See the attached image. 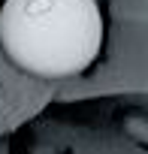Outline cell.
Listing matches in <instances>:
<instances>
[{
  "label": "cell",
  "instance_id": "obj_1",
  "mask_svg": "<svg viewBox=\"0 0 148 154\" xmlns=\"http://www.w3.org/2000/svg\"><path fill=\"white\" fill-rule=\"evenodd\" d=\"M0 45L30 75H79L103 48L100 6L97 0H6L0 6Z\"/></svg>",
  "mask_w": 148,
  "mask_h": 154
}]
</instances>
